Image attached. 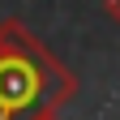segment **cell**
I'll return each instance as SVG.
<instances>
[{"mask_svg":"<svg viewBox=\"0 0 120 120\" xmlns=\"http://www.w3.org/2000/svg\"><path fill=\"white\" fill-rule=\"evenodd\" d=\"M103 9H107V17L120 26V0H103Z\"/></svg>","mask_w":120,"mask_h":120,"instance_id":"obj_3","label":"cell"},{"mask_svg":"<svg viewBox=\"0 0 120 120\" xmlns=\"http://www.w3.org/2000/svg\"><path fill=\"white\" fill-rule=\"evenodd\" d=\"M26 120H60V107H34Z\"/></svg>","mask_w":120,"mask_h":120,"instance_id":"obj_2","label":"cell"},{"mask_svg":"<svg viewBox=\"0 0 120 120\" xmlns=\"http://www.w3.org/2000/svg\"><path fill=\"white\" fill-rule=\"evenodd\" d=\"M77 94V77L9 17L0 22V120H22L34 107H64Z\"/></svg>","mask_w":120,"mask_h":120,"instance_id":"obj_1","label":"cell"}]
</instances>
